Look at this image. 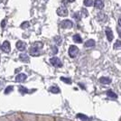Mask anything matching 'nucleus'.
Listing matches in <instances>:
<instances>
[{
  "label": "nucleus",
  "mask_w": 121,
  "mask_h": 121,
  "mask_svg": "<svg viewBox=\"0 0 121 121\" xmlns=\"http://www.w3.org/2000/svg\"><path fill=\"white\" fill-rule=\"evenodd\" d=\"M79 53V48L75 45H71L69 48V55L71 58H75Z\"/></svg>",
  "instance_id": "1"
},
{
  "label": "nucleus",
  "mask_w": 121,
  "mask_h": 121,
  "mask_svg": "<svg viewBox=\"0 0 121 121\" xmlns=\"http://www.w3.org/2000/svg\"><path fill=\"white\" fill-rule=\"evenodd\" d=\"M50 62L54 67H57V68H60L62 66V62L60 61V60L58 57H52V58H51Z\"/></svg>",
  "instance_id": "2"
},
{
  "label": "nucleus",
  "mask_w": 121,
  "mask_h": 121,
  "mask_svg": "<svg viewBox=\"0 0 121 121\" xmlns=\"http://www.w3.org/2000/svg\"><path fill=\"white\" fill-rule=\"evenodd\" d=\"M72 26H73V24L70 20H63L60 23V27L63 29H70Z\"/></svg>",
  "instance_id": "3"
},
{
  "label": "nucleus",
  "mask_w": 121,
  "mask_h": 121,
  "mask_svg": "<svg viewBox=\"0 0 121 121\" xmlns=\"http://www.w3.org/2000/svg\"><path fill=\"white\" fill-rule=\"evenodd\" d=\"M57 15L59 16H67L68 15V9L64 6H60L57 9Z\"/></svg>",
  "instance_id": "4"
},
{
  "label": "nucleus",
  "mask_w": 121,
  "mask_h": 121,
  "mask_svg": "<svg viewBox=\"0 0 121 121\" xmlns=\"http://www.w3.org/2000/svg\"><path fill=\"white\" fill-rule=\"evenodd\" d=\"M1 49H2L3 52H9L11 51L10 43H9L8 41H5L4 43H3L2 46H1Z\"/></svg>",
  "instance_id": "5"
},
{
  "label": "nucleus",
  "mask_w": 121,
  "mask_h": 121,
  "mask_svg": "<svg viewBox=\"0 0 121 121\" xmlns=\"http://www.w3.org/2000/svg\"><path fill=\"white\" fill-rule=\"evenodd\" d=\"M16 48H17V50L21 51V52H23V51L25 50V48H26V43H25V42H22V41H18L17 43H16Z\"/></svg>",
  "instance_id": "6"
},
{
  "label": "nucleus",
  "mask_w": 121,
  "mask_h": 121,
  "mask_svg": "<svg viewBox=\"0 0 121 121\" xmlns=\"http://www.w3.org/2000/svg\"><path fill=\"white\" fill-rule=\"evenodd\" d=\"M105 33H106L107 38H108V42H111V41L114 39V35H113V33H112V31H111L110 28H108H108H106Z\"/></svg>",
  "instance_id": "7"
},
{
  "label": "nucleus",
  "mask_w": 121,
  "mask_h": 121,
  "mask_svg": "<svg viewBox=\"0 0 121 121\" xmlns=\"http://www.w3.org/2000/svg\"><path fill=\"white\" fill-rule=\"evenodd\" d=\"M26 78H27V76L25 75V73H20V74L16 75V77H15V81L16 82H23V81H25L26 80Z\"/></svg>",
  "instance_id": "8"
},
{
  "label": "nucleus",
  "mask_w": 121,
  "mask_h": 121,
  "mask_svg": "<svg viewBox=\"0 0 121 121\" xmlns=\"http://www.w3.org/2000/svg\"><path fill=\"white\" fill-rule=\"evenodd\" d=\"M40 49L36 48L35 46H32L30 49V54L32 56H39L40 55V52H39Z\"/></svg>",
  "instance_id": "9"
},
{
  "label": "nucleus",
  "mask_w": 121,
  "mask_h": 121,
  "mask_svg": "<svg viewBox=\"0 0 121 121\" xmlns=\"http://www.w3.org/2000/svg\"><path fill=\"white\" fill-rule=\"evenodd\" d=\"M94 6L98 9H102L104 7V3L102 0H95L94 2Z\"/></svg>",
  "instance_id": "10"
},
{
  "label": "nucleus",
  "mask_w": 121,
  "mask_h": 121,
  "mask_svg": "<svg viewBox=\"0 0 121 121\" xmlns=\"http://www.w3.org/2000/svg\"><path fill=\"white\" fill-rule=\"evenodd\" d=\"M19 58L24 62H29V56L27 55L26 53H21L20 55H19Z\"/></svg>",
  "instance_id": "11"
},
{
  "label": "nucleus",
  "mask_w": 121,
  "mask_h": 121,
  "mask_svg": "<svg viewBox=\"0 0 121 121\" xmlns=\"http://www.w3.org/2000/svg\"><path fill=\"white\" fill-rule=\"evenodd\" d=\"M84 45H85V47H87V48H89V47H94V46H95V41L92 40V39H90V40H88L85 43H84Z\"/></svg>",
  "instance_id": "12"
},
{
  "label": "nucleus",
  "mask_w": 121,
  "mask_h": 121,
  "mask_svg": "<svg viewBox=\"0 0 121 121\" xmlns=\"http://www.w3.org/2000/svg\"><path fill=\"white\" fill-rule=\"evenodd\" d=\"M99 81H100L102 84H109L111 82V80L108 77H101L99 79Z\"/></svg>",
  "instance_id": "13"
},
{
  "label": "nucleus",
  "mask_w": 121,
  "mask_h": 121,
  "mask_svg": "<svg viewBox=\"0 0 121 121\" xmlns=\"http://www.w3.org/2000/svg\"><path fill=\"white\" fill-rule=\"evenodd\" d=\"M98 20L100 22H105L107 20V15L104 13H99L98 14Z\"/></svg>",
  "instance_id": "14"
},
{
  "label": "nucleus",
  "mask_w": 121,
  "mask_h": 121,
  "mask_svg": "<svg viewBox=\"0 0 121 121\" xmlns=\"http://www.w3.org/2000/svg\"><path fill=\"white\" fill-rule=\"evenodd\" d=\"M49 91L52 92V93H54V94H57V93H60V89L56 86H52L49 89Z\"/></svg>",
  "instance_id": "15"
},
{
  "label": "nucleus",
  "mask_w": 121,
  "mask_h": 121,
  "mask_svg": "<svg viewBox=\"0 0 121 121\" xmlns=\"http://www.w3.org/2000/svg\"><path fill=\"white\" fill-rule=\"evenodd\" d=\"M73 41L77 43H82V39L81 37L80 36V35H73Z\"/></svg>",
  "instance_id": "16"
},
{
  "label": "nucleus",
  "mask_w": 121,
  "mask_h": 121,
  "mask_svg": "<svg viewBox=\"0 0 121 121\" xmlns=\"http://www.w3.org/2000/svg\"><path fill=\"white\" fill-rule=\"evenodd\" d=\"M107 96L109 97V98H112V99H117V95L115 92H113L112 91H107Z\"/></svg>",
  "instance_id": "17"
},
{
  "label": "nucleus",
  "mask_w": 121,
  "mask_h": 121,
  "mask_svg": "<svg viewBox=\"0 0 121 121\" xmlns=\"http://www.w3.org/2000/svg\"><path fill=\"white\" fill-rule=\"evenodd\" d=\"M77 117L80 118V119H81V120H84V121L90 120V117H87L86 115H83V114H77Z\"/></svg>",
  "instance_id": "18"
},
{
  "label": "nucleus",
  "mask_w": 121,
  "mask_h": 121,
  "mask_svg": "<svg viewBox=\"0 0 121 121\" xmlns=\"http://www.w3.org/2000/svg\"><path fill=\"white\" fill-rule=\"evenodd\" d=\"M33 46H35V47L38 48V49H42L43 44V43H41V42H36V43H35L33 44Z\"/></svg>",
  "instance_id": "19"
},
{
  "label": "nucleus",
  "mask_w": 121,
  "mask_h": 121,
  "mask_svg": "<svg viewBox=\"0 0 121 121\" xmlns=\"http://www.w3.org/2000/svg\"><path fill=\"white\" fill-rule=\"evenodd\" d=\"M72 17L77 21H80L81 20V15H80V13H78V12H76L74 13L73 15H72Z\"/></svg>",
  "instance_id": "20"
},
{
  "label": "nucleus",
  "mask_w": 121,
  "mask_h": 121,
  "mask_svg": "<svg viewBox=\"0 0 121 121\" xmlns=\"http://www.w3.org/2000/svg\"><path fill=\"white\" fill-rule=\"evenodd\" d=\"M83 4L86 6H91V5H93V1L92 0H84L83 1Z\"/></svg>",
  "instance_id": "21"
},
{
  "label": "nucleus",
  "mask_w": 121,
  "mask_h": 121,
  "mask_svg": "<svg viewBox=\"0 0 121 121\" xmlns=\"http://www.w3.org/2000/svg\"><path fill=\"white\" fill-rule=\"evenodd\" d=\"M60 81H64L65 83H68V84H71V79H68V78L60 77Z\"/></svg>",
  "instance_id": "22"
},
{
  "label": "nucleus",
  "mask_w": 121,
  "mask_h": 121,
  "mask_svg": "<svg viewBox=\"0 0 121 121\" xmlns=\"http://www.w3.org/2000/svg\"><path fill=\"white\" fill-rule=\"evenodd\" d=\"M13 91V86H8L5 90V94H9Z\"/></svg>",
  "instance_id": "23"
},
{
  "label": "nucleus",
  "mask_w": 121,
  "mask_h": 121,
  "mask_svg": "<svg viewBox=\"0 0 121 121\" xmlns=\"http://www.w3.org/2000/svg\"><path fill=\"white\" fill-rule=\"evenodd\" d=\"M29 25H30L29 22H24V23L21 25V28H22V29H26V28L29 27Z\"/></svg>",
  "instance_id": "24"
},
{
  "label": "nucleus",
  "mask_w": 121,
  "mask_h": 121,
  "mask_svg": "<svg viewBox=\"0 0 121 121\" xmlns=\"http://www.w3.org/2000/svg\"><path fill=\"white\" fill-rule=\"evenodd\" d=\"M121 47V41H117L114 44V49H117V48H120Z\"/></svg>",
  "instance_id": "25"
},
{
  "label": "nucleus",
  "mask_w": 121,
  "mask_h": 121,
  "mask_svg": "<svg viewBox=\"0 0 121 121\" xmlns=\"http://www.w3.org/2000/svg\"><path fill=\"white\" fill-rule=\"evenodd\" d=\"M54 41H55V43L58 45H60V43H61V38H60V36H56L55 38H54Z\"/></svg>",
  "instance_id": "26"
},
{
  "label": "nucleus",
  "mask_w": 121,
  "mask_h": 121,
  "mask_svg": "<svg viewBox=\"0 0 121 121\" xmlns=\"http://www.w3.org/2000/svg\"><path fill=\"white\" fill-rule=\"evenodd\" d=\"M19 91H20L21 93H23V94H25V93H28L27 89H25V87H19Z\"/></svg>",
  "instance_id": "27"
},
{
  "label": "nucleus",
  "mask_w": 121,
  "mask_h": 121,
  "mask_svg": "<svg viewBox=\"0 0 121 121\" xmlns=\"http://www.w3.org/2000/svg\"><path fill=\"white\" fill-rule=\"evenodd\" d=\"M81 14L83 15L84 17H87L88 15H89V13H88V11L86 10V8H82V9H81Z\"/></svg>",
  "instance_id": "28"
},
{
  "label": "nucleus",
  "mask_w": 121,
  "mask_h": 121,
  "mask_svg": "<svg viewBox=\"0 0 121 121\" xmlns=\"http://www.w3.org/2000/svg\"><path fill=\"white\" fill-rule=\"evenodd\" d=\"M52 53H53V54H55V53L58 52V49H57L56 46H53V47L52 48Z\"/></svg>",
  "instance_id": "29"
},
{
  "label": "nucleus",
  "mask_w": 121,
  "mask_h": 121,
  "mask_svg": "<svg viewBox=\"0 0 121 121\" xmlns=\"http://www.w3.org/2000/svg\"><path fill=\"white\" fill-rule=\"evenodd\" d=\"M5 20H3L2 23H1V26L2 27H5Z\"/></svg>",
  "instance_id": "30"
},
{
  "label": "nucleus",
  "mask_w": 121,
  "mask_h": 121,
  "mask_svg": "<svg viewBox=\"0 0 121 121\" xmlns=\"http://www.w3.org/2000/svg\"><path fill=\"white\" fill-rule=\"evenodd\" d=\"M118 25L121 27V18H119V19H118Z\"/></svg>",
  "instance_id": "31"
},
{
  "label": "nucleus",
  "mask_w": 121,
  "mask_h": 121,
  "mask_svg": "<svg viewBox=\"0 0 121 121\" xmlns=\"http://www.w3.org/2000/svg\"><path fill=\"white\" fill-rule=\"evenodd\" d=\"M117 33H119V36L121 37V31L119 29H117Z\"/></svg>",
  "instance_id": "32"
},
{
  "label": "nucleus",
  "mask_w": 121,
  "mask_h": 121,
  "mask_svg": "<svg viewBox=\"0 0 121 121\" xmlns=\"http://www.w3.org/2000/svg\"><path fill=\"white\" fill-rule=\"evenodd\" d=\"M68 1H69V2H70V3H72V2H74V1H75V0H68Z\"/></svg>",
  "instance_id": "33"
},
{
  "label": "nucleus",
  "mask_w": 121,
  "mask_h": 121,
  "mask_svg": "<svg viewBox=\"0 0 121 121\" xmlns=\"http://www.w3.org/2000/svg\"><path fill=\"white\" fill-rule=\"evenodd\" d=\"M17 121H21V120H17Z\"/></svg>",
  "instance_id": "34"
}]
</instances>
